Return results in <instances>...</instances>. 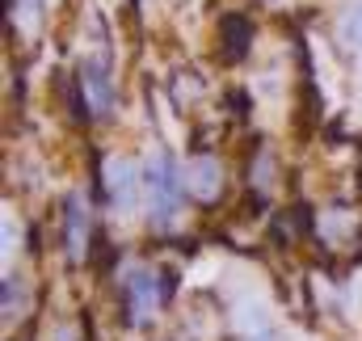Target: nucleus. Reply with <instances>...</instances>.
<instances>
[{
  "label": "nucleus",
  "instance_id": "nucleus-5",
  "mask_svg": "<svg viewBox=\"0 0 362 341\" xmlns=\"http://www.w3.org/2000/svg\"><path fill=\"white\" fill-rule=\"evenodd\" d=\"M64 245H68V257H85L89 249V211H85V198L72 194L68 207H64Z\"/></svg>",
  "mask_w": 362,
  "mask_h": 341
},
{
  "label": "nucleus",
  "instance_id": "nucleus-1",
  "mask_svg": "<svg viewBox=\"0 0 362 341\" xmlns=\"http://www.w3.org/2000/svg\"><path fill=\"white\" fill-rule=\"evenodd\" d=\"M144 194H148V224L152 228H169L181 211V194H185V173H177L169 152H152L144 161Z\"/></svg>",
  "mask_w": 362,
  "mask_h": 341
},
{
  "label": "nucleus",
  "instance_id": "nucleus-7",
  "mask_svg": "<svg viewBox=\"0 0 362 341\" xmlns=\"http://www.w3.org/2000/svg\"><path fill=\"white\" fill-rule=\"evenodd\" d=\"M219 34H223V59H245V51H249V38H253V25H249V17H223V25H219Z\"/></svg>",
  "mask_w": 362,
  "mask_h": 341
},
{
  "label": "nucleus",
  "instance_id": "nucleus-6",
  "mask_svg": "<svg viewBox=\"0 0 362 341\" xmlns=\"http://www.w3.org/2000/svg\"><path fill=\"white\" fill-rule=\"evenodd\" d=\"M105 185H110V207L118 215H127L135 207V173H131V165L127 161H114L105 169Z\"/></svg>",
  "mask_w": 362,
  "mask_h": 341
},
{
  "label": "nucleus",
  "instance_id": "nucleus-9",
  "mask_svg": "<svg viewBox=\"0 0 362 341\" xmlns=\"http://www.w3.org/2000/svg\"><path fill=\"white\" fill-rule=\"evenodd\" d=\"M55 341H72V333H59V337H55Z\"/></svg>",
  "mask_w": 362,
  "mask_h": 341
},
{
  "label": "nucleus",
  "instance_id": "nucleus-2",
  "mask_svg": "<svg viewBox=\"0 0 362 341\" xmlns=\"http://www.w3.org/2000/svg\"><path fill=\"white\" fill-rule=\"evenodd\" d=\"M156 278H160V274H156V270H144V265L127 274L122 291H127V308H131L127 316H131V325H144V320L169 299V287H156Z\"/></svg>",
  "mask_w": 362,
  "mask_h": 341
},
{
  "label": "nucleus",
  "instance_id": "nucleus-8",
  "mask_svg": "<svg viewBox=\"0 0 362 341\" xmlns=\"http://www.w3.org/2000/svg\"><path fill=\"white\" fill-rule=\"evenodd\" d=\"M21 304H25V287H21V278H17V274H8V278H4V312H8V316H17V312H21Z\"/></svg>",
  "mask_w": 362,
  "mask_h": 341
},
{
  "label": "nucleus",
  "instance_id": "nucleus-3",
  "mask_svg": "<svg viewBox=\"0 0 362 341\" xmlns=\"http://www.w3.org/2000/svg\"><path fill=\"white\" fill-rule=\"evenodd\" d=\"M76 81H81V93L89 97L93 114H97V118H110V114H114V81H110V64H105L101 55H97V59H81Z\"/></svg>",
  "mask_w": 362,
  "mask_h": 341
},
{
  "label": "nucleus",
  "instance_id": "nucleus-4",
  "mask_svg": "<svg viewBox=\"0 0 362 341\" xmlns=\"http://www.w3.org/2000/svg\"><path fill=\"white\" fill-rule=\"evenodd\" d=\"M219 185H223V169L215 156H194L185 165V194H194L198 202H215Z\"/></svg>",
  "mask_w": 362,
  "mask_h": 341
}]
</instances>
